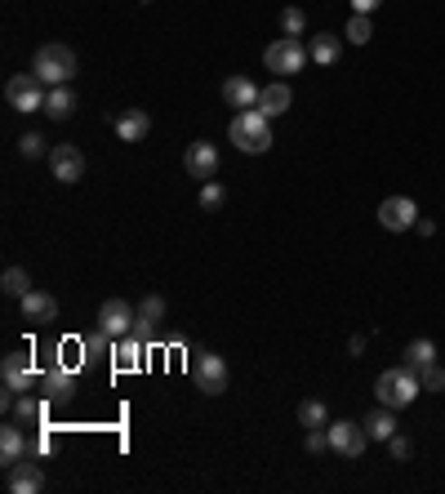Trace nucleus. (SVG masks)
Returning <instances> with one entry per match:
<instances>
[{
    "label": "nucleus",
    "instance_id": "nucleus-1",
    "mask_svg": "<svg viewBox=\"0 0 445 494\" xmlns=\"http://www.w3.org/2000/svg\"><path fill=\"white\" fill-rule=\"evenodd\" d=\"M227 138L236 143V152H245V157H263V152L272 147V116H263L259 108L236 111L232 125H227Z\"/></svg>",
    "mask_w": 445,
    "mask_h": 494
},
{
    "label": "nucleus",
    "instance_id": "nucleus-2",
    "mask_svg": "<svg viewBox=\"0 0 445 494\" xmlns=\"http://www.w3.org/2000/svg\"><path fill=\"white\" fill-rule=\"evenodd\" d=\"M374 392H379V405L405 410V405H414V396L423 392V384H419V375H414L410 366H396V370H383V375L374 379Z\"/></svg>",
    "mask_w": 445,
    "mask_h": 494
},
{
    "label": "nucleus",
    "instance_id": "nucleus-3",
    "mask_svg": "<svg viewBox=\"0 0 445 494\" xmlns=\"http://www.w3.org/2000/svg\"><path fill=\"white\" fill-rule=\"evenodd\" d=\"M32 71L45 81V85H67L76 76V54L67 45H41L32 58Z\"/></svg>",
    "mask_w": 445,
    "mask_h": 494
},
{
    "label": "nucleus",
    "instance_id": "nucleus-4",
    "mask_svg": "<svg viewBox=\"0 0 445 494\" xmlns=\"http://www.w3.org/2000/svg\"><path fill=\"white\" fill-rule=\"evenodd\" d=\"M5 99H9V108L14 111H45V81L36 76V71H18V76H9V85H5Z\"/></svg>",
    "mask_w": 445,
    "mask_h": 494
},
{
    "label": "nucleus",
    "instance_id": "nucleus-5",
    "mask_svg": "<svg viewBox=\"0 0 445 494\" xmlns=\"http://www.w3.org/2000/svg\"><path fill=\"white\" fill-rule=\"evenodd\" d=\"M308 45L298 41V36H280L272 41L268 50H263V62H268V71H280V76H289V71H303L308 67Z\"/></svg>",
    "mask_w": 445,
    "mask_h": 494
},
{
    "label": "nucleus",
    "instance_id": "nucleus-6",
    "mask_svg": "<svg viewBox=\"0 0 445 494\" xmlns=\"http://www.w3.org/2000/svg\"><path fill=\"white\" fill-rule=\"evenodd\" d=\"M192 379H196V387L205 396H222L227 392V361L219 352H196L192 356Z\"/></svg>",
    "mask_w": 445,
    "mask_h": 494
},
{
    "label": "nucleus",
    "instance_id": "nucleus-7",
    "mask_svg": "<svg viewBox=\"0 0 445 494\" xmlns=\"http://www.w3.org/2000/svg\"><path fill=\"white\" fill-rule=\"evenodd\" d=\"M365 445H370V432H365V423H330V450L334 454H343V459H361L365 454Z\"/></svg>",
    "mask_w": 445,
    "mask_h": 494
},
{
    "label": "nucleus",
    "instance_id": "nucleus-8",
    "mask_svg": "<svg viewBox=\"0 0 445 494\" xmlns=\"http://www.w3.org/2000/svg\"><path fill=\"white\" fill-rule=\"evenodd\" d=\"M0 379H5V405H14V396L32 387V356L27 352H9L5 366H0Z\"/></svg>",
    "mask_w": 445,
    "mask_h": 494
},
{
    "label": "nucleus",
    "instance_id": "nucleus-9",
    "mask_svg": "<svg viewBox=\"0 0 445 494\" xmlns=\"http://www.w3.org/2000/svg\"><path fill=\"white\" fill-rule=\"evenodd\" d=\"M50 165H54L58 183H80L85 178V152L76 143H54L50 147Z\"/></svg>",
    "mask_w": 445,
    "mask_h": 494
},
{
    "label": "nucleus",
    "instance_id": "nucleus-10",
    "mask_svg": "<svg viewBox=\"0 0 445 494\" xmlns=\"http://www.w3.org/2000/svg\"><path fill=\"white\" fill-rule=\"evenodd\" d=\"M379 223H383L388 232H410V227L419 223V205H414L410 196H388V201L379 205Z\"/></svg>",
    "mask_w": 445,
    "mask_h": 494
},
{
    "label": "nucleus",
    "instance_id": "nucleus-11",
    "mask_svg": "<svg viewBox=\"0 0 445 494\" xmlns=\"http://www.w3.org/2000/svg\"><path fill=\"white\" fill-rule=\"evenodd\" d=\"M183 169H187L192 178L210 183V178L219 174V147H214V143H205V138H201V143H192V147H187V157H183Z\"/></svg>",
    "mask_w": 445,
    "mask_h": 494
},
{
    "label": "nucleus",
    "instance_id": "nucleus-12",
    "mask_svg": "<svg viewBox=\"0 0 445 494\" xmlns=\"http://www.w3.org/2000/svg\"><path fill=\"white\" fill-rule=\"evenodd\" d=\"M134 317H138V312H134L125 299H108V303L99 308V329H108L111 338H125V334L134 329Z\"/></svg>",
    "mask_w": 445,
    "mask_h": 494
},
{
    "label": "nucleus",
    "instance_id": "nucleus-13",
    "mask_svg": "<svg viewBox=\"0 0 445 494\" xmlns=\"http://www.w3.org/2000/svg\"><path fill=\"white\" fill-rule=\"evenodd\" d=\"M18 303H23V321H32V326H50L58 317V299L50 290H27Z\"/></svg>",
    "mask_w": 445,
    "mask_h": 494
},
{
    "label": "nucleus",
    "instance_id": "nucleus-14",
    "mask_svg": "<svg viewBox=\"0 0 445 494\" xmlns=\"http://www.w3.org/2000/svg\"><path fill=\"white\" fill-rule=\"evenodd\" d=\"M134 312H138V317H134V329H129V334L147 343V338L156 334V326L166 321V299H161V294H147V299H143Z\"/></svg>",
    "mask_w": 445,
    "mask_h": 494
},
{
    "label": "nucleus",
    "instance_id": "nucleus-15",
    "mask_svg": "<svg viewBox=\"0 0 445 494\" xmlns=\"http://www.w3.org/2000/svg\"><path fill=\"white\" fill-rule=\"evenodd\" d=\"M41 396H45L50 405H67V401L76 396V375L62 370V366L45 370V375H41Z\"/></svg>",
    "mask_w": 445,
    "mask_h": 494
},
{
    "label": "nucleus",
    "instance_id": "nucleus-16",
    "mask_svg": "<svg viewBox=\"0 0 445 494\" xmlns=\"http://www.w3.org/2000/svg\"><path fill=\"white\" fill-rule=\"evenodd\" d=\"M222 103L236 111L259 108V85H254L250 76H227V81H222Z\"/></svg>",
    "mask_w": 445,
    "mask_h": 494
},
{
    "label": "nucleus",
    "instance_id": "nucleus-17",
    "mask_svg": "<svg viewBox=\"0 0 445 494\" xmlns=\"http://www.w3.org/2000/svg\"><path fill=\"white\" fill-rule=\"evenodd\" d=\"M41 486H45V468H41V463L18 459V463L9 468V490L14 494H36Z\"/></svg>",
    "mask_w": 445,
    "mask_h": 494
},
{
    "label": "nucleus",
    "instance_id": "nucleus-18",
    "mask_svg": "<svg viewBox=\"0 0 445 494\" xmlns=\"http://www.w3.org/2000/svg\"><path fill=\"white\" fill-rule=\"evenodd\" d=\"M116 134H120V143H143L147 134H152V116L143 108H129L116 116Z\"/></svg>",
    "mask_w": 445,
    "mask_h": 494
},
{
    "label": "nucleus",
    "instance_id": "nucleus-19",
    "mask_svg": "<svg viewBox=\"0 0 445 494\" xmlns=\"http://www.w3.org/2000/svg\"><path fill=\"white\" fill-rule=\"evenodd\" d=\"M289 103H294V90L285 81H272V85L259 90V111L263 116H280V111H289Z\"/></svg>",
    "mask_w": 445,
    "mask_h": 494
},
{
    "label": "nucleus",
    "instance_id": "nucleus-20",
    "mask_svg": "<svg viewBox=\"0 0 445 494\" xmlns=\"http://www.w3.org/2000/svg\"><path fill=\"white\" fill-rule=\"evenodd\" d=\"M18 459H27V437H23V428H5L0 432V463L14 468Z\"/></svg>",
    "mask_w": 445,
    "mask_h": 494
},
{
    "label": "nucleus",
    "instance_id": "nucleus-21",
    "mask_svg": "<svg viewBox=\"0 0 445 494\" xmlns=\"http://www.w3.org/2000/svg\"><path fill=\"white\" fill-rule=\"evenodd\" d=\"M76 111V94L67 85H50V99H45V116L50 120H67Z\"/></svg>",
    "mask_w": 445,
    "mask_h": 494
},
{
    "label": "nucleus",
    "instance_id": "nucleus-22",
    "mask_svg": "<svg viewBox=\"0 0 445 494\" xmlns=\"http://www.w3.org/2000/svg\"><path fill=\"white\" fill-rule=\"evenodd\" d=\"M338 50H343V41L330 36V32H317V36H312V45H308L312 62H321V67H330L334 58H338Z\"/></svg>",
    "mask_w": 445,
    "mask_h": 494
},
{
    "label": "nucleus",
    "instance_id": "nucleus-23",
    "mask_svg": "<svg viewBox=\"0 0 445 494\" xmlns=\"http://www.w3.org/2000/svg\"><path fill=\"white\" fill-rule=\"evenodd\" d=\"M432 361H437V343H432V338H414V343L405 347V366H410L414 375H419L423 366H432Z\"/></svg>",
    "mask_w": 445,
    "mask_h": 494
},
{
    "label": "nucleus",
    "instance_id": "nucleus-24",
    "mask_svg": "<svg viewBox=\"0 0 445 494\" xmlns=\"http://www.w3.org/2000/svg\"><path fill=\"white\" fill-rule=\"evenodd\" d=\"M365 432H370V441H392L396 437V419H392L388 405H379V410L365 419Z\"/></svg>",
    "mask_w": 445,
    "mask_h": 494
},
{
    "label": "nucleus",
    "instance_id": "nucleus-25",
    "mask_svg": "<svg viewBox=\"0 0 445 494\" xmlns=\"http://www.w3.org/2000/svg\"><path fill=\"white\" fill-rule=\"evenodd\" d=\"M298 423H303V428H330V410H326V401L308 396V401L298 405Z\"/></svg>",
    "mask_w": 445,
    "mask_h": 494
},
{
    "label": "nucleus",
    "instance_id": "nucleus-26",
    "mask_svg": "<svg viewBox=\"0 0 445 494\" xmlns=\"http://www.w3.org/2000/svg\"><path fill=\"white\" fill-rule=\"evenodd\" d=\"M14 414H18V423L36 428V423L45 419V405H41L36 396H14Z\"/></svg>",
    "mask_w": 445,
    "mask_h": 494
},
{
    "label": "nucleus",
    "instance_id": "nucleus-27",
    "mask_svg": "<svg viewBox=\"0 0 445 494\" xmlns=\"http://www.w3.org/2000/svg\"><path fill=\"white\" fill-rule=\"evenodd\" d=\"M143 361V338H134V334H125V343L116 347V366L120 370H134Z\"/></svg>",
    "mask_w": 445,
    "mask_h": 494
},
{
    "label": "nucleus",
    "instance_id": "nucleus-28",
    "mask_svg": "<svg viewBox=\"0 0 445 494\" xmlns=\"http://www.w3.org/2000/svg\"><path fill=\"white\" fill-rule=\"evenodd\" d=\"M280 32H285V36H303V32H308V14H303L298 5L280 9Z\"/></svg>",
    "mask_w": 445,
    "mask_h": 494
},
{
    "label": "nucleus",
    "instance_id": "nucleus-29",
    "mask_svg": "<svg viewBox=\"0 0 445 494\" xmlns=\"http://www.w3.org/2000/svg\"><path fill=\"white\" fill-rule=\"evenodd\" d=\"M370 36H374L370 14H352V18H347V41H352V45H370Z\"/></svg>",
    "mask_w": 445,
    "mask_h": 494
},
{
    "label": "nucleus",
    "instance_id": "nucleus-30",
    "mask_svg": "<svg viewBox=\"0 0 445 494\" xmlns=\"http://www.w3.org/2000/svg\"><path fill=\"white\" fill-rule=\"evenodd\" d=\"M0 290H5L9 299H23V294L32 290V280H27V272H23V268H9V272H5V280H0Z\"/></svg>",
    "mask_w": 445,
    "mask_h": 494
},
{
    "label": "nucleus",
    "instance_id": "nucleus-31",
    "mask_svg": "<svg viewBox=\"0 0 445 494\" xmlns=\"http://www.w3.org/2000/svg\"><path fill=\"white\" fill-rule=\"evenodd\" d=\"M419 384H423V392H445V366H423L419 370Z\"/></svg>",
    "mask_w": 445,
    "mask_h": 494
},
{
    "label": "nucleus",
    "instance_id": "nucleus-32",
    "mask_svg": "<svg viewBox=\"0 0 445 494\" xmlns=\"http://www.w3.org/2000/svg\"><path fill=\"white\" fill-rule=\"evenodd\" d=\"M222 201H227V192H222V183H201V210H222Z\"/></svg>",
    "mask_w": 445,
    "mask_h": 494
},
{
    "label": "nucleus",
    "instance_id": "nucleus-33",
    "mask_svg": "<svg viewBox=\"0 0 445 494\" xmlns=\"http://www.w3.org/2000/svg\"><path fill=\"white\" fill-rule=\"evenodd\" d=\"M18 152H23L27 161H36V157H45L50 147H45V138H41V134H23V138H18Z\"/></svg>",
    "mask_w": 445,
    "mask_h": 494
},
{
    "label": "nucleus",
    "instance_id": "nucleus-34",
    "mask_svg": "<svg viewBox=\"0 0 445 494\" xmlns=\"http://www.w3.org/2000/svg\"><path fill=\"white\" fill-rule=\"evenodd\" d=\"M108 347H111V334H108V329H94V334H85V352H90V356H103Z\"/></svg>",
    "mask_w": 445,
    "mask_h": 494
},
{
    "label": "nucleus",
    "instance_id": "nucleus-35",
    "mask_svg": "<svg viewBox=\"0 0 445 494\" xmlns=\"http://www.w3.org/2000/svg\"><path fill=\"white\" fill-rule=\"evenodd\" d=\"M388 450H392V459H401V463H405V459L414 454V445H410V437H401V432H396V437L388 441Z\"/></svg>",
    "mask_w": 445,
    "mask_h": 494
},
{
    "label": "nucleus",
    "instance_id": "nucleus-36",
    "mask_svg": "<svg viewBox=\"0 0 445 494\" xmlns=\"http://www.w3.org/2000/svg\"><path fill=\"white\" fill-rule=\"evenodd\" d=\"M383 0H352V14H374Z\"/></svg>",
    "mask_w": 445,
    "mask_h": 494
}]
</instances>
